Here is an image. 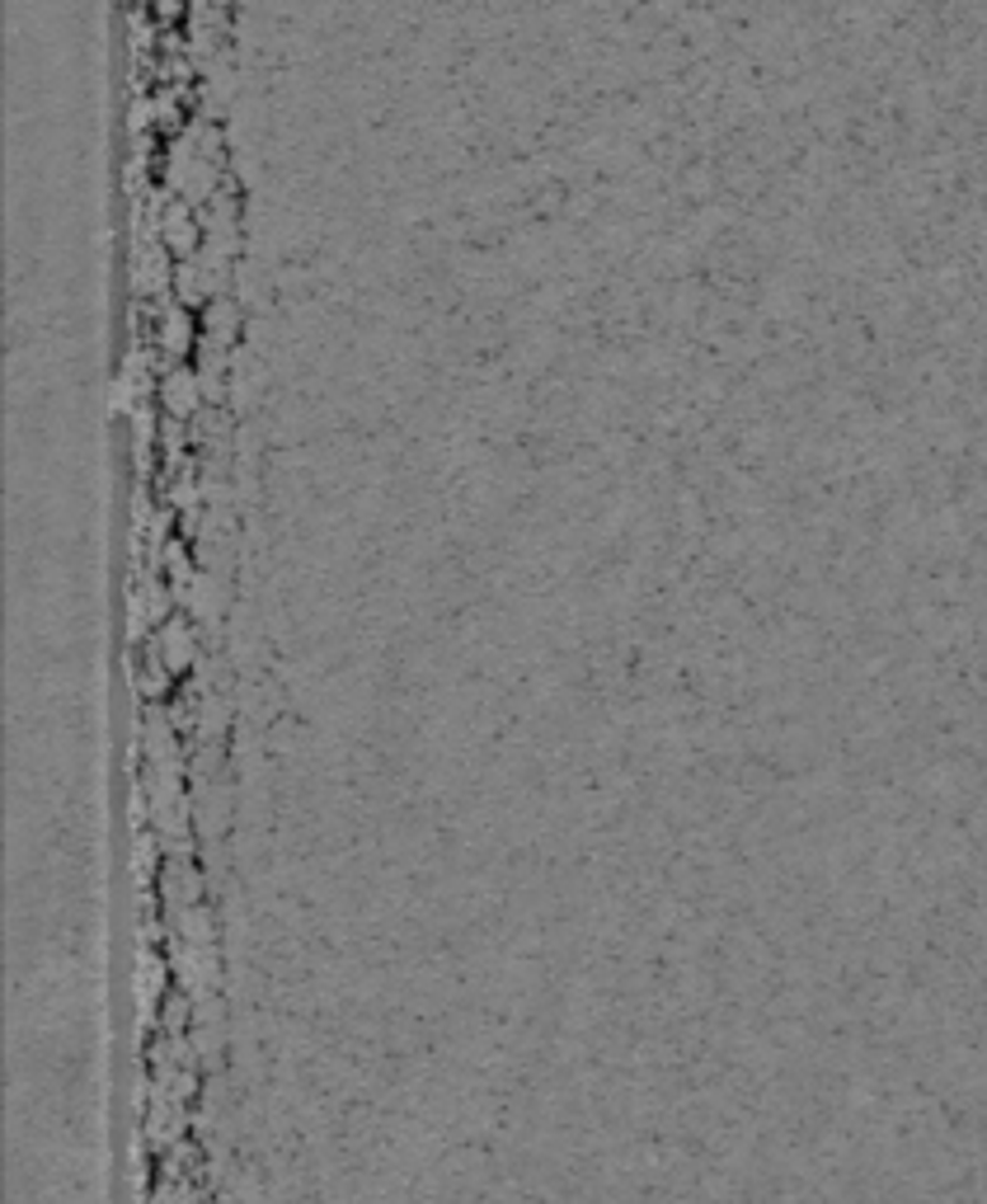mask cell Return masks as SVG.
Segmentation results:
<instances>
[{"label":"cell","mask_w":987,"mask_h":1204,"mask_svg":"<svg viewBox=\"0 0 987 1204\" xmlns=\"http://www.w3.org/2000/svg\"><path fill=\"white\" fill-rule=\"evenodd\" d=\"M198 386H202L198 372L174 368V372L160 382V405H165V415H174V419H188V415H194V410H198Z\"/></svg>","instance_id":"cell-1"},{"label":"cell","mask_w":987,"mask_h":1204,"mask_svg":"<svg viewBox=\"0 0 987 1204\" xmlns=\"http://www.w3.org/2000/svg\"><path fill=\"white\" fill-rule=\"evenodd\" d=\"M156 654H160L170 668H188V664H194V640H188V626L165 621L160 631H156Z\"/></svg>","instance_id":"cell-2"},{"label":"cell","mask_w":987,"mask_h":1204,"mask_svg":"<svg viewBox=\"0 0 987 1204\" xmlns=\"http://www.w3.org/2000/svg\"><path fill=\"white\" fill-rule=\"evenodd\" d=\"M160 984H165V970H160V960L151 951H141V974H137V998H141V1012H146L151 1017V1007H156V998H160Z\"/></svg>","instance_id":"cell-3"}]
</instances>
